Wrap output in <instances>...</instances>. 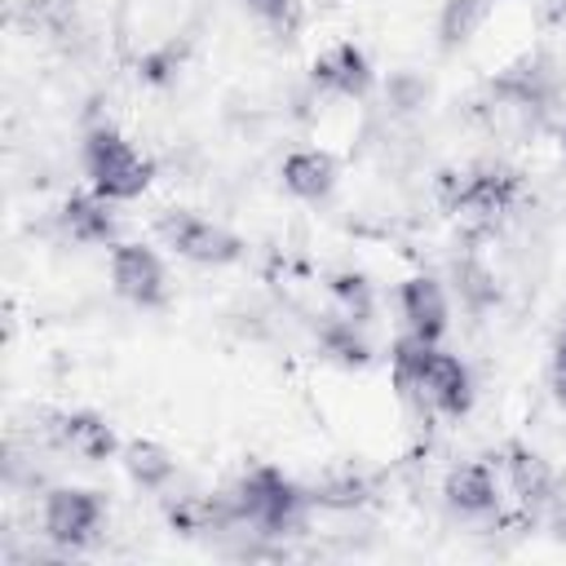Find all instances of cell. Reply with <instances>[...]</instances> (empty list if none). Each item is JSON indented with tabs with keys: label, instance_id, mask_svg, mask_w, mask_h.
Listing matches in <instances>:
<instances>
[{
	"label": "cell",
	"instance_id": "1",
	"mask_svg": "<svg viewBox=\"0 0 566 566\" xmlns=\"http://www.w3.org/2000/svg\"><path fill=\"white\" fill-rule=\"evenodd\" d=\"M394 376L407 394H420L424 402L460 416L469 411V371L460 367V358L433 349V340H420V336H407L394 345Z\"/></svg>",
	"mask_w": 566,
	"mask_h": 566
},
{
	"label": "cell",
	"instance_id": "2",
	"mask_svg": "<svg viewBox=\"0 0 566 566\" xmlns=\"http://www.w3.org/2000/svg\"><path fill=\"white\" fill-rule=\"evenodd\" d=\"M301 491L270 464H256L239 478V486L230 491V504H234V517L239 522H256L265 531H287L296 526L301 517Z\"/></svg>",
	"mask_w": 566,
	"mask_h": 566
},
{
	"label": "cell",
	"instance_id": "3",
	"mask_svg": "<svg viewBox=\"0 0 566 566\" xmlns=\"http://www.w3.org/2000/svg\"><path fill=\"white\" fill-rule=\"evenodd\" d=\"M84 164H88L93 190L106 195V199H137L150 181V164L124 137H115L106 128H97L84 142Z\"/></svg>",
	"mask_w": 566,
	"mask_h": 566
},
{
	"label": "cell",
	"instance_id": "4",
	"mask_svg": "<svg viewBox=\"0 0 566 566\" xmlns=\"http://www.w3.org/2000/svg\"><path fill=\"white\" fill-rule=\"evenodd\" d=\"M159 234L168 239V248H177L186 261H203V265H226L239 256V239L195 212H168L159 217Z\"/></svg>",
	"mask_w": 566,
	"mask_h": 566
},
{
	"label": "cell",
	"instance_id": "5",
	"mask_svg": "<svg viewBox=\"0 0 566 566\" xmlns=\"http://www.w3.org/2000/svg\"><path fill=\"white\" fill-rule=\"evenodd\" d=\"M442 190H447V203H451V208L491 217V212H500V208L513 199L517 172H509V168H500V164H478V168H469V172H447Z\"/></svg>",
	"mask_w": 566,
	"mask_h": 566
},
{
	"label": "cell",
	"instance_id": "6",
	"mask_svg": "<svg viewBox=\"0 0 566 566\" xmlns=\"http://www.w3.org/2000/svg\"><path fill=\"white\" fill-rule=\"evenodd\" d=\"M97 522H102V500L93 491H75V486L49 491V500H44V535L49 539L84 544V539H93Z\"/></svg>",
	"mask_w": 566,
	"mask_h": 566
},
{
	"label": "cell",
	"instance_id": "7",
	"mask_svg": "<svg viewBox=\"0 0 566 566\" xmlns=\"http://www.w3.org/2000/svg\"><path fill=\"white\" fill-rule=\"evenodd\" d=\"M111 279L119 287V296L137 301V305H159L164 301V265L150 248L142 243H124L111 256Z\"/></svg>",
	"mask_w": 566,
	"mask_h": 566
},
{
	"label": "cell",
	"instance_id": "8",
	"mask_svg": "<svg viewBox=\"0 0 566 566\" xmlns=\"http://www.w3.org/2000/svg\"><path fill=\"white\" fill-rule=\"evenodd\" d=\"M398 305H402V318H407L411 336H420V340H438L442 336V327H447V296H442V287L433 279H424V274L407 279L402 292H398Z\"/></svg>",
	"mask_w": 566,
	"mask_h": 566
},
{
	"label": "cell",
	"instance_id": "9",
	"mask_svg": "<svg viewBox=\"0 0 566 566\" xmlns=\"http://www.w3.org/2000/svg\"><path fill=\"white\" fill-rule=\"evenodd\" d=\"M314 84L327 88V93L358 97V93H367V84H371V66H367L363 49L336 44V49H327V53L314 62Z\"/></svg>",
	"mask_w": 566,
	"mask_h": 566
},
{
	"label": "cell",
	"instance_id": "10",
	"mask_svg": "<svg viewBox=\"0 0 566 566\" xmlns=\"http://www.w3.org/2000/svg\"><path fill=\"white\" fill-rule=\"evenodd\" d=\"M53 438L62 447H71L75 455L84 460H106L115 451V433L102 416H88V411H71V416H57L53 420Z\"/></svg>",
	"mask_w": 566,
	"mask_h": 566
},
{
	"label": "cell",
	"instance_id": "11",
	"mask_svg": "<svg viewBox=\"0 0 566 566\" xmlns=\"http://www.w3.org/2000/svg\"><path fill=\"white\" fill-rule=\"evenodd\" d=\"M336 181V164L323 150H296L283 159V186L301 199H323Z\"/></svg>",
	"mask_w": 566,
	"mask_h": 566
},
{
	"label": "cell",
	"instance_id": "12",
	"mask_svg": "<svg viewBox=\"0 0 566 566\" xmlns=\"http://www.w3.org/2000/svg\"><path fill=\"white\" fill-rule=\"evenodd\" d=\"M62 221L84 243H106L115 234V212L106 208V195H71L62 208Z\"/></svg>",
	"mask_w": 566,
	"mask_h": 566
},
{
	"label": "cell",
	"instance_id": "13",
	"mask_svg": "<svg viewBox=\"0 0 566 566\" xmlns=\"http://www.w3.org/2000/svg\"><path fill=\"white\" fill-rule=\"evenodd\" d=\"M509 478H513V491L526 509H544L553 500V473L535 451L509 447Z\"/></svg>",
	"mask_w": 566,
	"mask_h": 566
},
{
	"label": "cell",
	"instance_id": "14",
	"mask_svg": "<svg viewBox=\"0 0 566 566\" xmlns=\"http://www.w3.org/2000/svg\"><path fill=\"white\" fill-rule=\"evenodd\" d=\"M447 500L451 509L460 513H491L495 509V478L486 464H460L451 478H447Z\"/></svg>",
	"mask_w": 566,
	"mask_h": 566
},
{
	"label": "cell",
	"instance_id": "15",
	"mask_svg": "<svg viewBox=\"0 0 566 566\" xmlns=\"http://www.w3.org/2000/svg\"><path fill=\"white\" fill-rule=\"evenodd\" d=\"M124 464H128L133 482L146 486V491H159V486L172 478V455H168L164 447H155V442H133V447L124 451Z\"/></svg>",
	"mask_w": 566,
	"mask_h": 566
},
{
	"label": "cell",
	"instance_id": "16",
	"mask_svg": "<svg viewBox=\"0 0 566 566\" xmlns=\"http://www.w3.org/2000/svg\"><path fill=\"white\" fill-rule=\"evenodd\" d=\"M486 9H491V0H447V9H442V18H438L442 44H464V40L482 27Z\"/></svg>",
	"mask_w": 566,
	"mask_h": 566
},
{
	"label": "cell",
	"instance_id": "17",
	"mask_svg": "<svg viewBox=\"0 0 566 566\" xmlns=\"http://www.w3.org/2000/svg\"><path fill=\"white\" fill-rule=\"evenodd\" d=\"M455 292H460V301L469 305V310H486L491 301H495V279H491V270L486 265H478V261H455Z\"/></svg>",
	"mask_w": 566,
	"mask_h": 566
},
{
	"label": "cell",
	"instance_id": "18",
	"mask_svg": "<svg viewBox=\"0 0 566 566\" xmlns=\"http://www.w3.org/2000/svg\"><path fill=\"white\" fill-rule=\"evenodd\" d=\"M318 340H323V349L327 354H336L340 363H367V340L354 332V318H336V323H323V332H318Z\"/></svg>",
	"mask_w": 566,
	"mask_h": 566
},
{
	"label": "cell",
	"instance_id": "19",
	"mask_svg": "<svg viewBox=\"0 0 566 566\" xmlns=\"http://www.w3.org/2000/svg\"><path fill=\"white\" fill-rule=\"evenodd\" d=\"M314 500L332 504V509H354V504L367 500V482L354 478V473H340V478H327L323 486H314Z\"/></svg>",
	"mask_w": 566,
	"mask_h": 566
},
{
	"label": "cell",
	"instance_id": "20",
	"mask_svg": "<svg viewBox=\"0 0 566 566\" xmlns=\"http://www.w3.org/2000/svg\"><path fill=\"white\" fill-rule=\"evenodd\" d=\"M332 296L345 305V314H349L354 323L367 318V310H371V287H367L363 274H336V279H332Z\"/></svg>",
	"mask_w": 566,
	"mask_h": 566
},
{
	"label": "cell",
	"instance_id": "21",
	"mask_svg": "<svg viewBox=\"0 0 566 566\" xmlns=\"http://www.w3.org/2000/svg\"><path fill=\"white\" fill-rule=\"evenodd\" d=\"M420 97H424V84L416 80V75H394L389 80V102L398 106V111H411V106H420Z\"/></svg>",
	"mask_w": 566,
	"mask_h": 566
},
{
	"label": "cell",
	"instance_id": "22",
	"mask_svg": "<svg viewBox=\"0 0 566 566\" xmlns=\"http://www.w3.org/2000/svg\"><path fill=\"white\" fill-rule=\"evenodd\" d=\"M248 9L261 13V18H270V22H283L296 9V0H248Z\"/></svg>",
	"mask_w": 566,
	"mask_h": 566
},
{
	"label": "cell",
	"instance_id": "23",
	"mask_svg": "<svg viewBox=\"0 0 566 566\" xmlns=\"http://www.w3.org/2000/svg\"><path fill=\"white\" fill-rule=\"evenodd\" d=\"M557 380H562V389H566V345L557 349Z\"/></svg>",
	"mask_w": 566,
	"mask_h": 566
}]
</instances>
